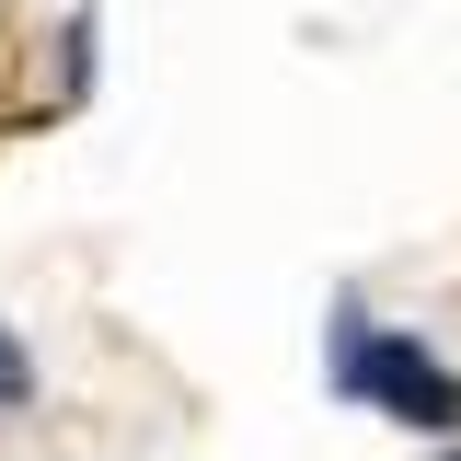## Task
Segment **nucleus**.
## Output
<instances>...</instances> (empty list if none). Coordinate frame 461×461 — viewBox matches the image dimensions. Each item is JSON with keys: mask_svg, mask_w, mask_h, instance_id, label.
Instances as JSON below:
<instances>
[{"mask_svg": "<svg viewBox=\"0 0 461 461\" xmlns=\"http://www.w3.org/2000/svg\"><path fill=\"white\" fill-rule=\"evenodd\" d=\"M23 403H35V357L0 335V415H23Z\"/></svg>", "mask_w": 461, "mask_h": 461, "instance_id": "nucleus-2", "label": "nucleus"}, {"mask_svg": "<svg viewBox=\"0 0 461 461\" xmlns=\"http://www.w3.org/2000/svg\"><path fill=\"white\" fill-rule=\"evenodd\" d=\"M335 381H346V393H369L381 415H403V427H461L450 369H438L427 346H403V335H369L357 312L335 323Z\"/></svg>", "mask_w": 461, "mask_h": 461, "instance_id": "nucleus-1", "label": "nucleus"}]
</instances>
